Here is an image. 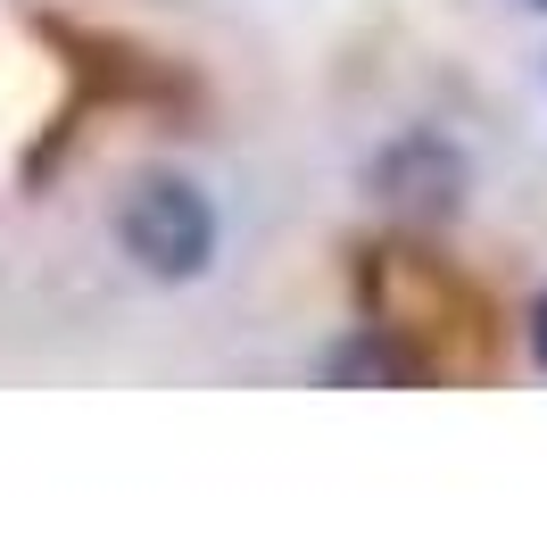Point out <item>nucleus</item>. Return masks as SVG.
Instances as JSON below:
<instances>
[{
	"label": "nucleus",
	"mask_w": 547,
	"mask_h": 556,
	"mask_svg": "<svg viewBox=\"0 0 547 556\" xmlns=\"http://www.w3.org/2000/svg\"><path fill=\"white\" fill-rule=\"evenodd\" d=\"M539 9H547V0H539Z\"/></svg>",
	"instance_id": "3"
},
{
	"label": "nucleus",
	"mask_w": 547,
	"mask_h": 556,
	"mask_svg": "<svg viewBox=\"0 0 547 556\" xmlns=\"http://www.w3.org/2000/svg\"><path fill=\"white\" fill-rule=\"evenodd\" d=\"M531 357H539V366H547V300L531 307Z\"/></svg>",
	"instance_id": "2"
},
{
	"label": "nucleus",
	"mask_w": 547,
	"mask_h": 556,
	"mask_svg": "<svg viewBox=\"0 0 547 556\" xmlns=\"http://www.w3.org/2000/svg\"><path fill=\"white\" fill-rule=\"evenodd\" d=\"M116 232H125V257H133L141 275H158V282H191L207 257H216V208H207V191L182 184V175L133 184Z\"/></svg>",
	"instance_id": "1"
}]
</instances>
